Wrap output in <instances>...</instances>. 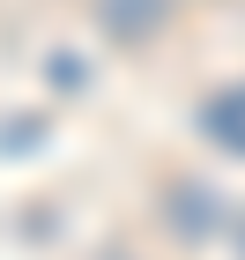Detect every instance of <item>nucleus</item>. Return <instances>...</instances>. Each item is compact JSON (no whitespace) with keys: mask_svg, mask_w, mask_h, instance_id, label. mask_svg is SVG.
Returning <instances> with one entry per match:
<instances>
[{"mask_svg":"<svg viewBox=\"0 0 245 260\" xmlns=\"http://www.w3.org/2000/svg\"><path fill=\"white\" fill-rule=\"evenodd\" d=\"M97 22H104V38H119V45H149L171 22V0H97Z\"/></svg>","mask_w":245,"mask_h":260,"instance_id":"1","label":"nucleus"}]
</instances>
